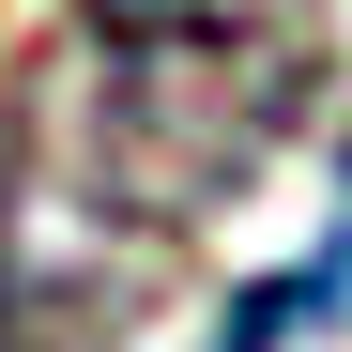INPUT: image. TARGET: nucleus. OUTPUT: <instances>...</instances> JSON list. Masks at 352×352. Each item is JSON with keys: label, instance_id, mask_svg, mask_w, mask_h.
Returning a JSON list of instances; mask_svg holds the SVG:
<instances>
[{"label": "nucleus", "instance_id": "3", "mask_svg": "<svg viewBox=\"0 0 352 352\" xmlns=\"http://www.w3.org/2000/svg\"><path fill=\"white\" fill-rule=\"evenodd\" d=\"M0 352H62V307L31 291V261H16V230H0Z\"/></svg>", "mask_w": 352, "mask_h": 352}, {"label": "nucleus", "instance_id": "1", "mask_svg": "<svg viewBox=\"0 0 352 352\" xmlns=\"http://www.w3.org/2000/svg\"><path fill=\"white\" fill-rule=\"evenodd\" d=\"M77 184L123 230L230 214L322 92V0H77Z\"/></svg>", "mask_w": 352, "mask_h": 352}, {"label": "nucleus", "instance_id": "2", "mask_svg": "<svg viewBox=\"0 0 352 352\" xmlns=\"http://www.w3.org/2000/svg\"><path fill=\"white\" fill-rule=\"evenodd\" d=\"M337 307H352V199H337V245H322V261L261 276L245 307L214 322V352H291V337H307V322H337Z\"/></svg>", "mask_w": 352, "mask_h": 352}]
</instances>
